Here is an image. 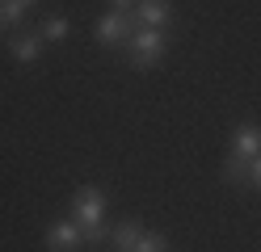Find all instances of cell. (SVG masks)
<instances>
[{
	"label": "cell",
	"instance_id": "6",
	"mask_svg": "<svg viewBox=\"0 0 261 252\" xmlns=\"http://www.w3.org/2000/svg\"><path fill=\"white\" fill-rule=\"evenodd\" d=\"M232 151L244 156V160H257V156H261V130H257L253 122H244V126L236 130V139H232Z\"/></svg>",
	"mask_w": 261,
	"mask_h": 252
},
{
	"label": "cell",
	"instance_id": "3",
	"mask_svg": "<svg viewBox=\"0 0 261 252\" xmlns=\"http://www.w3.org/2000/svg\"><path fill=\"white\" fill-rule=\"evenodd\" d=\"M130 25H135L130 13H114L110 9V13L97 17V42H101V46H122V42H130V34H135Z\"/></svg>",
	"mask_w": 261,
	"mask_h": 252
},
{
	"label": "cell",
	"instance_id": "8",
	"mask_svg": "<svg viewBox=\"0 0 261 252\" xmlns=\"http://www.w3.org/2000/svg\"><path fill=\"white\" fill-rule=\"evenodd\" d=\"M249 168H253V160L227 151V160H223V181H227V185H249Z\"/></svg>",
	"mask_w": 261,
	"mask_h": 252
},
{
	"label": "cell",
	"instance_id": "2",
	"mask_svg": "<svg viewBox=\"0 0 261 252\" xmlns=\"http://www.w3.org/2000/svg\"><path fill=\"white\" fill-rule=\"evenodd\" d=\"M126 46H130V59H135L139 67H152L160 55H165L169 38H165V30H135Z\"/></svg>",
	"mask_w": 261,
	"mask_h": 252
},
{
	"label": "cell",
	"instance_id": "16",
	"mask_svg": "<svg viewBox=\"0 0 261 252\" xmlns=\"http://www.w3.org/2000/svg\"><path fill=\"white\" fill-rule=\"evenodd\" d=\"M118 252H122V248H118Z\"/></svg>",
	"mask_w": 261,
	"mask_h": 252
},
{
	"label": "cell",
	"instance_id": "9",
	"mask_svg": "<svg viewBox=\"0 0 261 252\" xmlns=\"http://www.w3.org/2000/svg\"><path fill=\"white\" fill-rule=\"evenodd\" d=\"M110 235H114V244H118L122 252H130V248H135V240L143 235V227H139V223H130V218H126V223H118V227H114Z\"/></svg>",
	"mask_w": 261,
	"mask_h": 252
},
{
	"label": "cell",
	"instance_id": "11",
	"mask_svg": "<svg viewBox=\"0 0 261 252\" xmlns=\"http://www.w3.org/2000/svg\"><path fill=\"white\" fill-rule=\"evenodd\" d=\"M21 13H25V5H17V0H0V30L17 25V21H21Z\"/></svg>",
	"mask_w": 261,
	"mask_h": 252
},
{
	"label": "cell",
	"instance_id": "10",
	"mask_svg": "<svg viewBox=\"0 0 261 252\" xmlns=\"http://www.w3.org/2000/svg\"><path fill=\"white\" fill-rule=\"evenodd\" d=\"M38 34H42V42H59V38H68V17H46Z\"/></svg>",
	"mask_w": 261,
	"mask_h": 252
},
{
	"label": "cell",
	"instance_id": "4",
	"mask_svg": "<svg viewBox=\"0 0 261 252\" xmlns=\"http://www.w3.org/2000/svg\"><path fill=\"white\" fill-rule=\"evenodd\" d=\"M80 244L85 240H80V223L76 218H59V223L46 227V248L51 252H76Z\"/></svg>",
	"mask_w": 261,
	"mask_h": 252
},
{
	"label": "cell",
	"instance_id": "1",
	"mask_svg": "<svg viewBox=\"0 0 261 252\" xmlns=\"http://www.w3.org/2000/svg\"><path fill=\"white\" fill-rule=\"evenodd\" d=\"M72 218L80 223V240H106V193L93 189V185H85V189H76L72 198Z\"/></svg>",
	"mask_w": 261,
	"mask_h": 252
},
{
	"label": "cell",
	"instance_id": "13",
	"mask_svg": "<svg viewBox=\"0 0 261 252\" xmlns=\"http://www.w3.org/2000/svg\"><path fill=\"white\" fill-rule=\"evenodd\" d=\"M135 5H139V0H110V9H114V13H130Z\"/></svg>",
	"mask_w": 261,
	"mask_h": 252
},
{
	"label": "cell",
	"instance_id": "7",
	"mask_svg": "<svg viewBox=\"0 0 261 252\" xmlns=\"http://www.w3.org/2000/svg\"><path fill=\"white\" fill-rule=\"evenodd\" d=\"M9 50H13V59H21V63H34V59L42 55V34H17Z\"/></svg>",
	"mask_w": 261,
	"mask_h": 252
},
{
	"label": "cell",
	"instance_id": "5",
	"mask_svg": "<svg viewBox=\"0 0 261 252\" xmlns=\"http://www.w3.org/2000/svg\"><path fill=\"white\" fill-rule=\"evenodd\" d=\"M173 21V5L169 0H139L135 5V25L139 30H160Z\"/></svg>",
	"mask_w": 261,
	"mask_h": 252
},
{
	"label": "cell",
	"instance_id": "14",
	"mask_svg": "<svg viewBox=\"0 0 261 252\" xmlns=\"http://www.w3.org/2000/svg\"><path fill=\"white\" fill-rule=\"evenodd\" d=\"M249 185H257V189H261V156H257L253 168H249Z\"/></svg>",
	"mask_w": 261,
	"mask_h": 252
},
{
	"label": "cell",
	"instance_id": "12",
	"mask_svg": "<svg viewBox=\"0 0 261 252\" xmlns=\"http://www.w3.org/2000/svg\"><path fill=\"white\" fill-rule=\"evenodd\" d=\"M130 252H169V240H165V235H148V231H143Z\"/></svg>",
	"mask_w": 261,
	"mask_h": 252
},
{
	"label": "cell",
	"instance_id": "15",
	"mask_svg": "<svg viewBox=\"0 0 261 252\" xmlns=\"http://www.w3.org/2000/svg\"><path fill=\"white\" fill-rule=\"evenodd\" d=\"M17 5H34V0H17Z\"/></svg>",
	"mask_w": 261,
	"mask_h": 252
}]
</instances>
